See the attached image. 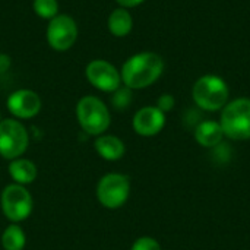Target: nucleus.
<instances>
[{"instance_id": "obj_9", "label": "nucleus", "mask_w": 250, "mask_h": 250, "mask_svg": "<svg viewBox=\"0 0 250 250\" xmlns=\"http://www.w3.org/2000/svg\"><path fill=\"white\" fill-rule=\"evenodd\" d=\"M85 76L94 88L103 92L113 94L123 85L120 70L113 63L103 59L91 60L85 67Z\"/></svg>"}, {"instance_id": "obj_18", "label": "nucleus", "mask_w": 250, "mask_h": 250, "mask_svg": "<svg viewBox=\"0 0 250 250\" xmlns=\"http://www.w3.org/2000/svg\"><path fill=\"white\" fill-rule=\"evenodd\" d=\"M132 97H133V95H132V89L127 88V86H125V85H122L119 89H116V91L113 92L111 104H113V107H114L116 110L123 111V110H126V108L130 105Z\"/></svg>"}, {"instance_id": "obj_4", "label": "nucleus", "mask_w": 250, "mask_h": 250, "mask_svg": "<svg viewBox=\"0 0 250 250\" xmlns=\"http://www.w3.org/2000/svg\"><path fill=\"white\" fill-rule=\"evenodd\" d=\"M220 125L224 136L231 141L250 139V98H237L226 104Z\"/></svg>"}, {"instance_id": "obj_2", "label": "nucleus", "mask_w": 250, "mask_h": 250, "mask_svg": "<svg viewBox=\"0 0 250 250\" xmlns=\"http://www.w3.org/2000/svg\"><path fill=\"white\" fill-rule=\"evenodd\" d=\"M230 89L226 81L217 75L201 76L192 88V98L195 104L205 111H218L229 103Z\"/></svg>"}, {"instance_id": "obj_6", "label": "nucleus", "mask_w": 250, "mask_h": 250, "mask_svg": "<svg viewBox=\"0 0 250 250\" xmlns=\"http://www.w3.org/2000/svg\"><path fill=\"white\" fill-rule=\"evenodd\" d=\"M29 145V135L18 119L0 120V155L4 160H15L25 154Z\"/></svg>"}, {"instance_id": "obj_12", "label": "nucleus", "mask_w": 250, "mask_h": 250, "mask_svg": "<svg viewBox=\"0 0 250 250\" xmlns=\"http://www.w3.org/2000/svg\"><path fill=\"white\" fill-rule=\"evenodd\" d=\"M94 148L97 154L105 161H119L126 152L125 142L120 138L114 135H104V133L97 136L94 142Z\"/></svg>"}, {"instance_id": "obj_7", "label": "nucleus", "mask_w": 250, "mask_h": 250, "mask_svg": "<svg viewBox=\"0 0 250 250\" xmlns=\"http://www.w3.org/2000/svg\"><path fill=\"white\" fill-rule=\"evenodd\" d=\"M130 195V180L122 173H108L103 176L97 185L98 202L108 209L123 207Z\"/></svg>"}, {"instance_id": "obj_3", "label": "nucleus", "mask_w": 250, "mask_h": 250, "mask_svg": "<svg viewBox=\"0 0 250 250\" xmlns=\"http://www.w3.org/2000/svg\"><path fill=\"white\" fill-rule=\"evenodd\" d=\"M76 119L82 130L91 136L103 135L111 123L108 107L95 95H85L78 101Z\"/></svg>"}, {"instance_id": "obj_17", "label": "nucleus", "mask_w": 250, "mask_h": 250, "mask_svg": "<svg viewBox=\"0 0 250 250\" xmlns=\"http://www.w3.org/2000/svg\"><path fill=\"white\" fill-rule=\"evenodd\" d=\"M32 9L37 16L45 21H51L59 15V1L57 0H34Z\"/></svg>"}, {"instance_id": "obj_20", "label": "nucleus", "mask_w": 250, "mask_h": 250, "mask_svg": "<svg viewBox=\"0 0 250 250\" xmlns=\"http://www.w3.org/2000/svg\"><path fill=\"white\" fill-rule=\"evenodd\" d=\"M130 250H161V246L155 239H152L149 236H144V237H139L132 245Z\"/></svg>"}, {"instance_id": "obj_13", "label": "nucleus", "mask_w": 250, "mask_h": 250, "mask_svg": "<svg viewBox=\"0 0 250 250\" xmlns=\"http://www.w3.org/2000/svg\"><path fill=\"white\" fill-rule=\"evenodd\" d=\"M195 139L204 148H214L224 139V132L220 122L204 120L195 126Z\"/></svg>"}, {"instance_id": "obj_11", "label": "nucleus", "mask_w": 250, "mask_h": 250, "mask_svg": "<svg viewBox=\"0 0 250 250\" xmlns=\"http://www.w3.org/2000/svg\"><path fill=\"white\" fill-rule=\"evenodd\" d=\"M133 130L144 138L158 135L166 126V114L157 105H146L138 110L132 120Z\"/></svg>"}, {"instance_id": "obj_1", "label": "nucleus", "mask_w": 250, "mask_h": 250, "mask_svg": "<svg viewBox=\"0 0 250 250\" xmlns=\"http://www.w3.org/2000/svg\"><path fill=\"white\" fill-rule=\"evenodd\" d=\"M164 72V60L158 53L141 51L130 56L122 66V83L127 88L144 89L155 83Z\"/></svg>"}, {"instance_id": "obj_5", "label": "nucleus", "mask_w": 250, "mask_h": 250, "mask_svg": "<svg viewBox=\"0 0 250 250\" xmlns=\"http://www.w3.org/2000/svg\"><path fill=\"white\" fill-rule=\"evenodd\" d=\"M0 204L4 217L15 224L25 221L34 209V201L29 190L18 183L9 185L3 189Z\"/></svg>"}, {"instance_id": "obj_21", "label": "nucleus", "mask_w": 250, "mask_h": 250, "mask_svg": "<svg viewBox=\"0 0 250 250\" xmlns=\"http://www.w3.org/2000/svg\"><path fill=\"white\" fill-rule=\"evenodd\" d=\"M174 104H176V100H174V97H173L171 94H163V95H160L158 100H157V107H158L164 114L168 113V111H171V110L174 108Z\"/></svg>"}, {"instance_id": "obj_8", "label": "nucleus", "mask_w": 250, "mask_h": 250, "mask_svg": "<svg viewBox=\"0 0 250 250\" xmlns=\"http://www.w3.org/2000/svg\"><path fill=\"white\" fill-rule=\"evenodd\" d=\"M45 38L48 45L56 51H67L78 40V25L75 19L66 13H59L48 21Z\"/></svg>"}, {"instance_id": "obj_14", "label": "nucleus", "mask_w": 250, "mask_h": 250, "mask_svg": "<svg viewBox=\"0 0 250 250\" xmlns=\"http://www.w3.org/2000/svg\"><path fill=\"white\" fill-rule=\"evenodd\" d=\"M107 28L113 37L123 38L127 37L132 32L133 28V18L129 9L125 7H116L107 19Z\"/></svg>"}, {"instance_id": "obj_16", "label": "nucleus", "mask_w": 250, "mask_h": 250, "mask_svg": "<svg viewBox=\"0 0 250 250\" xmlns=\"http://www.w3.org/2000/svg\"><path fill=\"white\" fill-rule=\"evenodd\" d=\"M26 245V236L21 226L12 223L1 234V246L4 250H23Z\"/></svg>"}, {"instance_id": "obj_22", "label": "nucleus", "mask_w": 250, "mask_h": 250, "mask_svg": "<svg viewBox=\"0 0 250 250\" xmlns=\"http://www.w3.org/2000/svg\"><path fill=\"white\" fill-rule=\"evenodd\" d=\"M117 4L120 7H125V9H132V7H136L139 4H142L145 0H116Z\"/></svg>"}, {"instance_id": "obj_19", "label": "nucleus", "mask_w": 250, "mask_h": 250, "mask_svg": "<svg viewBox=\"0 0 250 250\" xmlns=\"http://www.w3.org/2000/svg\"><path fill=\"white\" fill-rule=\"evenodd\" d=\"M211 149H212L214 160H215L218 164L227 163V161L230 160V157H231V148H230L227 144H224V142L218 144L217 146H214V148H211Z\"/></svg>"}, {"instance_id": "obj_15", "label": "nucleus", "mask_w": 250, "mask_h": 250, "mask_svg": "<svg viewBox=\"0 0 250 250\" xmlns=\"http://www.w3.org/2000/svg\"><path fill=\"white\" fill-rule=\"evenodd\" d=\"M9 174L15 180V183L26 186L37 179L38 170H37V166L31 160L19 157V158H15L10 161Z\"/></svg>"}, {"instance_id": "obj_10", "label": "nucleus", "mask_w": 250, "mask_h": 250, "mask_svg": "<svg viewBox=\"0 0 250 250\" xmlns=\"http://www.w3.org/2000/svg\"><path fill=\"white\" fill-rule=\"evenodd\" d=\"M41 98L40 95L28 88L13 91L6 101L9 113L18 120H28L35 117L41 111Z\"/></svg>"}, {"instance_id": "obj_23", "label": "nucleus", "mask_w": 250, "mask_h": 250, "mask_svg": "<svg viewBox=\"0 0 250 250\" xmlns=\"http://www.w3.org/2000/svg\"><path fill=\"white\" fill-rule=\"evenodd\" d=\"M10 64H12V60L7 54H0V73L7 72Z\"/></svg>"}]
</instances>
